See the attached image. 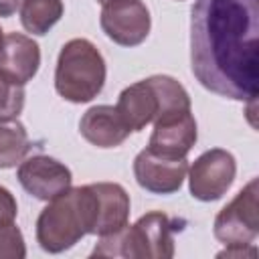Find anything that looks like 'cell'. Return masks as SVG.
Masks as SVG:
<instances>
[{
    "mask_svg": "<svg viewBox=\"0 0 259 259\" xmlns=\"http://www.w3.org/2000/svg\"><path fill=\"white\" fill-rule=\"evenodd\" d=\"M20 6V0H0V16H12Z\"/></svg>",
    "mask_w": 259,
    "mask_h": 259,
    "instance_id": "cell-21",
    "label": "cell"
},
{
    "mask_svg": "<svg viewBox=\"0 0 259 259\" xmlns=\"http://www.w3.org/2000/svg\"><path fill=\"white\" fill-rule=\"evenodd\" d=\"M259 0H196L190 10V69L221 97L253 101L259 85Z\"/></svg>",
    "mask_w": 259,
    "mask_h": 259,
    "instance_id": "cell-1",
    "label": "cell"
},
{
    "mask_svg": "<svg viewBox=\"0 0 259 259\" xmlns=\"http://www.w3.org/2000/svg\"><path fill=\"white\" fill-rule=\"evenodd\" d=\"M40 65V49L38 45L20 32H10L4 36L0 49V77L10 83L24 85L28 83Z\"/></svg>",
    "mask_w": 259,
    "mask_h": 259,
    "instance_id": "cell-12",
    "label": "cell"
},
{
    "mask_svg": "<svg viewBox=\"0 0 259 259\" xmlns=\"http://www.w3.org/2000/svg\"><path fill=\"white\" fill-rule=\"evenodd\" d=\"M105 83V61L97 47L87 38H71L63 45L57 69L55 89L71 103H87L99 95Z\"/></svg>",
    "mask_w": 259,
    "mask_h": 259,
    "instance_id": "cell-4",
    "label": "cell"
},
{
    "mask_svg": "<svg viewBox=\"0 0 259 259\" xmlns=\"http://www.w3.org/2000/svg\"><path fill=\"white\" fill-rule=\"evenodd\" d=\"M97 2H99V4H105V2H109V0H97Z\"/></svg>",
    "mask_w": 259,
    "mask_h": 259,
    "instance_id": "cell-23",
    "label": "cell"
},
{
    "mask_svg": "<svg viewBox=\"0 0 259 259\" xmlns=\"http://www.w3.org/2000/svg\"><path fill=\"white\" fill-rule=\"evenodd\" d=\"M30 150V140L22 123H0V168H14Z\"/></svg>",
    "mask_w": 259,
    "mask_h": 259,
    "instance_id": "cell-16",
    "label": "cell"
},
{
    "mask_svg": "<svg viewBox=\"0 0 259 259\" xmlns=\"http://www.w3.org/2000/svg\"><path fill=\"white\" fill-rule=\"evenodd\" d=\"M2 42H4V32H2V28H0V49H2Z\"/></svg>",
    "mask_w": 259,
    "mask_h": 259,
    "instance_id": "cell-22",
    "label": "cell"
},
{
    "mask_svg": "<svg viewBox=\"0 0 259 259\" xmlns=\"http://www.w3.org/2000/svg\"><path fill=\"white\" fill-rule=\"evenodd\" d=\"M188 172L186 158H164L152 150H142L134 160V176L142 188L154 194H172L180 190Z\"/></svg>",
    "mask_w": 259,
    "mask_h": 259,
    "instance_id": "cell-11",
    "label": "cell"
},
{
    "mask_svg": "<svg viewBox=\"0 0 259 259\" xmlns=\"http://www.w3.org/2000/svg\"><path fill=\"white\" fill-rule=\"evenodd\" d=\"M257 249L253 245H231L219 253V257H255Z\"/></svg>",
    "mask_w": 259,
    "mask_h": 259,
    "instance_id": "cell-20",
    "label": "cell"
},
{
    "mask_svg": "<svg viewBox=\"0 0 259 259\" xmlns=\"http://www.w3.org/2000/svg\"><path fill=\"white\" fill-rule=\"evenodd\" d=\"M237 174L235 156L223 148H212L200 154L192 166L188 176L190 194L202 202L219 200L233 184Z\"/></svg>",
    "mask_w": 259,
    "mask_h": 259,
    "instance_id": "cell-7",
    "label": "cell"
},
{
    "mask_svg": "<svg viewBox=\"0 0 259 259\" xmlns=\"http://www.w3.org/2000/svg\"><path fill=\"white\" fill-rule=\"evenodd\" d=\"M178 95V83L168 75H154L125 87L119 93L115 109L123 117L132 132L144 130L162 111L174 105Z\"/></svg>",
    "mask_w": 259,
    "mask_h": 259,
    "instance_id": "cell-5",
    "label": "cell"
},
{
    "mask_svg": "<svg viewBox=\"0 0 259 259\" xmlns=\"http://www.w3.org/2000/svg\"><path fill=\"white\" fill-rule=\"evenodd\" d=\"M91 188L97 198V223L93 235L105 237L123 229L130 217V194L125 188L115 182H97L91 184Z\"/></svg>",
    "mask_w": 259,
    "mask_h": 259,
    "instance_id": "cell-14",
    "label": "cell"
},
{
    "mask_svg": "<svg viewBox=\"0 0 259 259\" xmlns=\"http://www.w3.org/2000/svg\"><path fill=\"white\" fill-rule=\"evenodd\" d=\"M16 176L22 188L38 200H51L59 196L71 186L73 180L71 170L63 162L45 154H36L22 160Z\"/></svg>",
    "mask_w": 259,
    "mask_h": 259,
    "instance_id": "cell-10",
    "label": "cell"
},
{
    "mask_svg": "<svg viewBox=\"0 0 259 259\" xmlns=\"http://www.w3.org/2000/svg\"><path fill=\"white\" fill-rule=\"evenodd\" d=\"M24 107V89L22 85L10 83L0 77V123L12 121L20 115Z\"/></svg>",
    "mask_w": 259,
    "mask_h": 259,
    "instance_id": "cell-17",
    "label": "cell"
},
{
    "mask_svg": "<svg viewBox=\"0 0 259 259\" xmlns=\"http://www.w3.org/2000/svg\"><path fill=\"white\" fill-rule=\"evenodd\" d=\"M79 132L97 148H115L132 134L113 105H95L87 109L79 121Z\"/></svg>",
    "mask_w": 259,
    "mask_h": 259,
    "instance_id": "cell-13",
    "label": "cell"
},
{
    "mask_svg": "<svg viewBox=\"0 0 259 259\" xmlns=\"http://www.w3.org/2000/svg\"><path fill=\"white\" fill-rule=\"evenodd\" d=\"M93 257H127V259H170L174 257V225L160 210L146 212L132 227L101 237Z\"/></svg>",
    "mask_w": 259,
    "mask_h": 259,
    "instance_id": "cell-3",
    "label": "cell"
},
{
    "mask_svg": "<svg viewBox=\"0 0 259 259\" xmlns=\"http://www.w3.org/2000/svg\"><path fill=\"white\" fill-rule=\"evenodd\" d=\"M257 178H253L237 196L217 214L214 237L231 245H253L259 233V204H257Z\"/></svg>",
    "mask_w": 259,
    "mask_h": 259,
    "instance_id": "cell-6",
    "label": "cell"
},
{
    "mask_svg": "<svg viewBox=\"0 0 259 259\" xmlns=\"http://www.w3.org/2000/svg\"><path fill=\"white\" fill-rule=\"evenodd\" d=\"M97 223V198L91 188H67L51 198L36 221V241L49 253L71 249L81 237L93 235Z\"/></svg>",
    "mask_w": 259,
    "mask_h": 259,
    "instance_id": "cell-2",
    "label": "cell"
},
{
    "mask_svg": "<svg viewBox=\"0 0 259 259\" xmlns=\"http://www.w3.org/2000/svg\"><path fill=\"white\" fill-rule=\"evenodd\" d=\"M99 24L113 42L136 47L150 34L152 20L142 0H109L103 4Z\"/></svg>",
    "mask_w": 259,
    "mask_h": 259,
    "instance_id": "cell-8",
    "label": "cell"
},
{
    "mask_svg": "<svg viewBox=\"0 0 259 259\" xmlns=\"http://www.w3.org/2000/svg\"><path fill=\"white\" fill-rule=\"evenodd\" d=\"M18 206L12 192L4 186H0V223H12L16 219Z\"/></svg>",
    "mask_w": 259,
    "mask_h": 259,
    "instance_id": "cell-19",
    "label": "cell"
},
{
    "mask_svg": "<svg viewBox=\"0 0 259 259\" xmlns=\"http://www.w3.org/2000/svg\"><path fill=\"white\" fill-rule=\"evenodd\" d=\"M63 16L61 0H22L20 22L32 34H47Z\"/></svg>",
    "mask_w": 259,
    "mask_h": 259,
    "instance_id": "cell-15",
    "label": "cell"
},
{
    "mask_svg": "<svg viewBox=\"0 0 259 259\" xmlns=\"http://www.w3.org/2000/svg\"><path fill=\"white\" fill-rule=\"evenodd\" d=\"M196 142V121L190 109H178L154 119L148 150L164 158H186Z\"/></svg>",
    "mask_w": 259,
    "mask_h": 259,
    "instance_id": "cell-9",
    "label": "cell"
},
{
    "mask_svg": "<svg viewBox=\"0 0 259 259\" xmlns=\"http://www.w3.org/2000/svg\"><path fill=\"white\" fill-rule=\"evenodd\" d=\"M26 255L24 237L12 223H0V259H22Z\"/></svg>",
    "mask_w": 259,
    "mask_h": 259,
    "instance_id": "cell-18",
    "label": "cell"
}]
</instances>
